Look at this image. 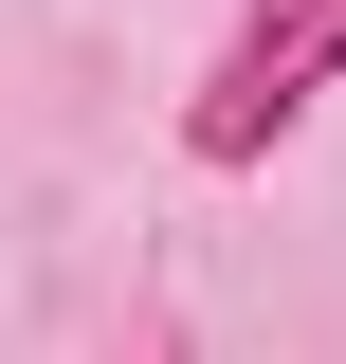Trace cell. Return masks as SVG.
<instances>
[{
	"instance_id": "6da1fadb",
	"label": "cell",
	"mask_w": 346,
	"mask_h": 364,
	"mask_svg": "<svg viewBox=\"0 0 346 364\" xmlns=\"http://www.w3.org/2000/svg\"><path fill=\"white\" fill-rule=\"evenodd\" d=\"M328 91H346V0H237V37L182 109V164H273Z\"/></svg>"
}]
</instances>
